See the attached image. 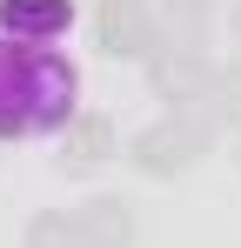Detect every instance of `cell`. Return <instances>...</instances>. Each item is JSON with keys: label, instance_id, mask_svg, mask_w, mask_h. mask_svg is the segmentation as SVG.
Listing matches in <instances>:
<instances>
[{"label": "cell", "instance_id": "7", "mask_svg": "<svg viewBox=\"0 0 241 248\" xmlns=\"http://www.w3.org/2000/svg\"><path fill=\"white\" fill-rule=\"evenodd\" d=\"M27 248H87V235H80V221L67 208H47V215L27 221Z\"/></svg>", "mask_w": 241, "mask_h": 248}, {"label": "cell", "instance_id": "6", "mask_svg": "<svg viewBox=\"0 0 241 248\" xmlns=\"http://www.w3.org/2000/svg\"><path fill=\"white\" fill-rule=\"evenodd\" d=\"M114 155V121H101V114H74L67 121V161L74 168H94Z\"/></svg>", "mask_w": 241, "mask_h": 248}, {"label": "cell", "instance_id": "2", "mask_svg": "<svg viewBox=\"0 0 241 248\" xmlns=\"http://www.w3.org/2000/svg\"><path fill=\"white\" fill-rule=\"evenodd\" d=\"M208 141H214V127H201L195 114H167V121L134 134V168L141 174H181Z\"/></svg>", "mask_w": 241, "mask_h": 248}, {"label": "cell", "instance_id": "3", "mask_svg": "<svg viewBox=\"0 0 241 248\" xmlns=\"http://www.w3.org/2000/svg\"><path fill=\"white\" fill-rule=\"evenodd\" d=\"M101 47L107 54H127V61H148L161 47L154 7L148 0H101Z\"/></svg>", "mask_w": 241, "mask_h": 248}, {"label": "cell", "instance_id": "1", "mask_svg": "<svg viewBox=\"0 0 241 248\" xmlns=\"http://www.w3.org/2000/svg\"><path fill=\"white\" fill-rule=\"evenodd\" d=\"M74 67L54 47H7L0 41V141L14 134H47L74 121Z\"/></svg>", "mask_w": 241, "mask_h": 248}, {"label": "cell", "instance_id": "9", "mask_svg": "<svg viewBox=\"0 0 241 248\" xmlns=\"http://www.w3.org/2000/svg\"><path fill=\"white\" fill-rule=\"evenodd\" d=\"M228 27H235V41H241V0H235V7H228Z\"/></svg>", "mask_w": 241, "mask_h": 248}, {"label": "cell", "instance_id": "8", "mask_svg": "<svg viewBox=\"0 0 241 248\" xmlns=\"http://www.w3.org/2000/svg\"><path fill=\"white\" fill-rule=\"evenodd\" d=\"M161 7H167V14H174L181 27H201V20L214 14V0H161Z\"/></svg>", "mask_w": 241, "mask_h": 248}, {"label": "cell", "instance_id": "5", "mask_svg": "<svg viewBox=\"0 0 241 248\" xmlns=\"http://www.w3.org/2000/svg\"><path fill=\"white\" fill-rule=\"evenodd\" d=\"M74 221H80V235H87V248H127L134 242V215L114 195H94L87 208H74Z\"/></svg>", "mask_w": 241, "mask_h": 248}, {"label": "cell", "instance_id": "4", "mask_svg": "<svg viewBox=\"0 0 241 248\" xmlns=\"http://www.w3.org/2000/svg\"><path fill=\"white\" fill-rule=\"evenodd\" d=\"M0 27L20 47H47L54 34L74 27V0H0Z\"/></svg>", "mask_w": 241, "mask_h": 248}]
</instances>
